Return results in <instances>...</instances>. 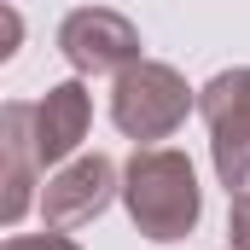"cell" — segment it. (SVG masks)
Instances as JSON below:
<instances>
[{"instance_id": "cell-1", "label": "cell", "mask_w": 250, "mask_h": 250, "mask_svg": "<svg viewBox=\"0 0 250 250\" xmlns=\"http://www.w3.org/2000/svg\"><path fill=\"white\" fill-rule=\"evenodd\" d=\"M123 209L151 245H181L204 221V187L187 151L175 146H134L123 163Z\"/></svg>"}, {"instance_id": "cell-2", "label": "cell", "mask_w": 250, "mask_h": 250, "mask_svg": "<svg viewBox=\"0 0 250 250\" xmlns=\"http://www.w3.org/2000/svg\"><path fill=\"white\" fill-rule=\"evenodd\" d=\"M198 111V93L187 87V76L163 59H140L123 76H111V123L123 128L134 146L169 140L175 128Z\"/></svg>"}, {"instance_id": "cell-3", "label": "cell", "mask_w": 250, "mask_h": 250, "mask_svg": "<svg viewBox=\"0 0 250 250\" xmlns=\"http://www.w3.org/2000/svg\"><path fill=\"white\" fill-rule=\"evenodd\" d=\"M59 53L76 76H123L128 64H140V29L117 6H76L59 23Z\"/></svg>"}, {"instance_id": "cell-4", "label": "cell", "mask_w": 250, "mask_h": 250, "mask_svg": "<svg viewBox=\"0 0 250 250\" xmlns=\"http://www.w3.org/2000/svg\"><path fill=\"white\" fill-rule=\"evenodd\" d=\"M111 198H123V169L105 157V151H87V157H70L59 175L41 187V221L47 227H87L111 209Z\"/></svg>"}, {"instance_id": "cell-5", "label": "cell", "mask_w": 250, "mask_h": 250, "mask_svg": "<svg viewBox=\"0 0 250 250\" xmlns=\"http://www.w3.org/2000/svg\"><path fill=\"white\" fill-rule=\"evenodd\" d=\"M0 221L18 227L23 209L35 204V187H41V151H35V105L29 99H6L0 105Z\"/></svg>"}, {"instance_id": "cell-6", "label": "cell", "mask_w": 250, "mask_h": 250, "mask_svg": "<svg viewBox=\"0 0 250 250\" xmlns=\"http://www.w3.org/2000/svg\"><path fill=\"white\" fill-rule=\"evenodd\" d=\"M93 123V99L82 82H59L47 87V99H35V151H41V169H64L76 157V146L87 140Z\"/></svg>"}, {"instance_id": "cell-7", "label": "cell", "mask_w": 250, "mask_h": 250, "mask_svg": "<svg viewBox=\"0 0 250 250\" xmlns=\"http://www.w3.org/2000/svg\"><path fill=\"white\" fill-rule=\"evenodd\" d=\"M198 117L209 140H250V64L221 70L198 87Z\"/></svg>"}, {"instance_id": "cell-8", "label": "cell", "mask_w": 250, "mask_h": 250, "mask_svg": "<svg viewBox=\"0 0 250 250\" xmlns=\"http://www.w3.org/2000/svg\"><path fill=\"white\" fill-rule=\"evenodd\" d=\"M209 157H215V175L233 204H250V140H209Z\"/></svg>"}, {"instance_id": "cell-9", "label": "cell", "mask_w": 250, "mask_h": 250, "mask_svg": "<svg viewBox=\"0 0 250 250\" xmlns=\"http://www.w3.org/2000/svg\"><path fill=\"white\" fill-rule=\"evenodd\" d=\"M6 250H82V245H76L64 227H47V233H12Z\"/></svg>"}, {"instance_id": "cell-10", "label": "cell", "mask_w": 250, "mask_h": 250, "mask_svg": "<svg viewBox=\"0 0 250 250\" xmlns=\"http://www.w3.org/2000/svg\"><path fill=\"white\" fill-rule=\"evenodd\" d=\"M227 245L250 250V204H233V215H227Z\"/></svg>"}, {"instance_id": "cell-11", "label": "cell", "mask_w": 250, "mask_h": 250, "mask_svg": "<svg viewBox=\"0 0 250 250\" xmlns=\"http://www.w3.org/2000/svg\"><path fill=\"white\" fill-rule=\"evenodd\" d=\"M18 35H23V23H18V12L6 6V47H0V59H12V53H18Z\"/></svg>"}, {"instance_id": "cell-12", "label": "cell", "mask_w": 250, "mask_h": 250, "mask_svg": "<svg viewBox=\"0 0 250 250\" xmlns=\"http://www.w3.org/2000/svg\"><path fill=\"white\" fill-rule=\"evenodd\" d=\"M227 250H233V245H227Z\"/></svg>"}]
</instances>
